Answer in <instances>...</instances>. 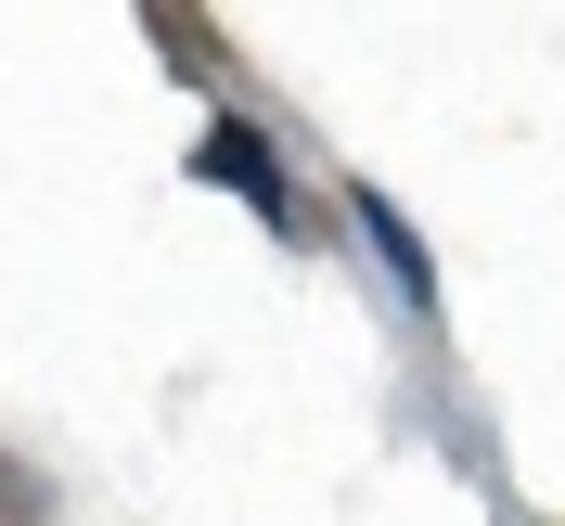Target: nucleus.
<instances>
[{"mask_svg": "<svg viewBox=\"0 0 565 526\" xmlns=\"http://www.w3.org/2000/svg\"><path fill=\"white\" fill-rule=\"evenodd\" d=\"M193 168H206V180H232V193H245V206L270 218V232H296V193H282L270 141H257L245 116H206V141H193Z\"/></svg>", "mask_w": 565, "mask_h": 526, "instance_id": "1", "label": "nucleus"}, {"mask_svg": "<svg viewBox=\"0 0 565 526\" xmlns=\"http://www.w3.org/2000/svg\"><path fill=\"white\" fill-rule=\"evenodd\" d=\"M348 218H360V232H373V257H386V282H398V296H412V309H437V257L412 245V218H398L386 193H373V180H360V193H348Z\"/></svg>", "mask_w": 565, "mask_h": 526, "instance_id": "2", "label": "nucleus"}]
</instances>
